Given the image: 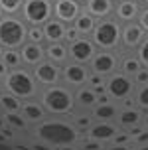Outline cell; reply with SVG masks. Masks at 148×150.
Segmentation results:
<instances>
[{"label":"cell","mask_w":148,"mask_h":150,"mask_svg":"<svg viewBox=\"0 0 148 150\" xmlns=\"http://www.w3.org/2000/svg\"><path fill=\"white\" fill-rule=\"evenodd\" d=\"M32 132L36 134L38 140H44L53 148L59 146H73L81 140V134L75 130V127L67 119H55L47 117L45 120L38 122L32 127Z\"/></svg>","instance_id":"6da1fadb"},{"label":"cell","mask_w":148,"mask_h":150,"mask_svg":"<svg viewBox=\"0 0 148 150\" xmlns=\"http://www.w3.org/2000/svg\"><path fill=\"white\" fill-rule=\"evenodd\" d=\"M38 103L44 107L47 117L55 119H67L75 112V101H73V89L65 85H53V87H42L38 93Z\"/></svg>","instance_id":"7a4b0ae2"},{"label":"cell","mask_w":148,"mask_h":150,"mask_svg":"<svg viewBox=\"0 0 148 150\" xmlns=\"http://www.w3.org/2000/svg\"><path fill=\"white\" fill-rule=\"evenodd\" d=\"M2 89L18 97L20 101H30V99H36L38 93H40V85L36 83L34 75H32V69L26 67H18V69H10L8 75L2 81Z\"/></svg>","instance_id":"3957f363"},{"label":"cell","mask_w":148,"mask_h":150,"mask_svg":"<svg viewBox=\"0 0 148 150\" xmlns=\"http://www.w3.org/2000/svg\"><path fill=\"white\" fill-rule=\"evenodd\" d=\"M120 26L115 18H105L95 24V30L91 32L89 40L101 52H118L120 50Z\"/></svg>","instance_id":"277c9868"},{"label":"cell","mask_w":148,"mask_h":150,"mask_svg":"<svg viewBox=\"0 0 148 150\" xmlns=\"http://www.w3.org/2000/svg\"><path fill=\"white\" fill-rule=\"evenodd\" d=\"M28 26L20 16H2L0 18V45L2 50H20L26 44Z\"/></svg>","instance_id":"5b68a950"},{"label":"cell","mask_w":148,"mask_h":150,"mask_svg":"<svg viewBox=\"0 0 148 150\" xmlns=\"http://www.w3.org/2000/svg\"><path fill=\"white\" fill-rule=\"evenodd\" d=\"M20 20L26 26H44L52 20V0H24Z\"/></svg>","instance_id":"8992f818"},{"label":"cell","mask_w":148,"mask_h":150,"mask_svg":"<svg viewBox=\"0 0 148 150\" xmlns=\"http://www.w3.org/2000/svg\"><path fill=\"white\" fill-rule=\"evenodd\" d=\"M136 91V85L132 83V77L120 73V71H115L113 75H109L105 79V93L111 97L113 103H123L126 99H130Z\"/></svg>","instance_id":"52a82bcc"},{"label":"cell","mask_w":148,"mask_h":150,"mask_svg":"<svg viewBox=\"0 0 148 150\" xmlns=\"http://www.w3.org/2000/svg\"><path fill=\"white\" fill-rule=\"evenodd\" d=\"M89 71L101 77H109L115 71H118V52H101L97 50L93 59L89 61Z\"/></svg>","instance_id":"ba28073f"},{"label":"cell","mask_w":148,"mask_h":150,"mask_svg":"<svg viewBox=\"0 0 148 150\" xmlns=\"http://www.w3.org/2000/svg\"><path fill=\"white\" fill-rule=\"evenodd\" d=\"M89 67L81 65V63H73L67 61L61 65V85H65L69 89H79L87 85V77H89Z\"/></svg>","instance_id":"9c48e42d"},{"label":"cell","mask_w":148,"mask_h":150,"mask_svg":"<svg viewBox=\"0 0 148 150\" xmlns=\"http://www.w3.org/2000/svg\"><path fill=\"white\" fill-rule=\"evenodd\" d=\"M97 53V47L89 38H79L71 44H67V57L73 63H81V65H89V61L93 59V55Z\"/></svg>","instance_id":"30bf717a"},{"label":"cell","mask_w":148,"mask_h":150,"mask_svg":"<svg viewBox=\"0 0 148 150\" xmlns=\"http://www.w3.org/2000/svg\"><path fill=\"white\" fill-rule=\"evenodd\" d=\"M32 75L40 87H53L61 83V67L47 59H44L40 65L32 69Z\"/></svg>","instance_id":"8fae6325"},{"label":"cell","mask_w":148,"mask_h":150,"mask_svg":"<svg viewBox=\"0 0 148 150\" xmlns=\"http://www.w3.org/2000/svg\"><path fill=\"white\" fill-rule=\"evenodd\" d=\"M83 6L75 0H53L52 2V18L59 20L61 24H73V20L79 16Z\"/></svg>","instance_id":"7c38bea8"},{"label":"cell","mask_w":148,"mask_h":150,"mask_svg":"<svg viewBox=\"0 0 148 150\" xmlns=\"http://www.w3.org/2000/svg\"><path fill=\"white\" fill-rule=\"evenodd\" d=\"M144 38H146L144 32L138 28L136 22L123 24V26H120V50H118V52H128V53L136 52V47L142 44Z\"/></svg>","instance_id":"4fadbf2b"},{"label":"cell","mask_w":148,"mask_h":150,"mask_svg":"<svg viewBox=\"0 0 148 150\" xmlns=\"http://www.w3.org/2000/svg\"><path fill=\"white\" fill-rule=\"evenodd\" d=\"M120 128L115 125V122H105V120H93V125L89 127V130L85 132L87 138L91 140H97L101 144H107V142H113V138L117 134Z\"/></svg>","instance_id":"5bb4252c"},{"label":"cell","mask_w":148,"mask_h":150,"mask_svg":"<svg viewBox=\"0 0 148 150\" xmlns=\"http://www.w3.org/2000/svg\"><path fill=\"white\" fill-rule=\"evenodd\" d=\"M18 53H20V59H22V67H26V69H34L36 65H40L45 59V52H44V45L42 44L26 42L18 50Z\"/></svg>","instance_id":"9a60e30c"},{"label":"cell","mask_w":148,"mask_h":150,"mask_svg":"<svg viewBox=\"0 0 148 150\" xmlns=\"http://www.w3.org/2000/svg\"><path fill=\"white\" fill-rule=\"evenodd\" d=\"M142 117L144 112L136 107H120L117 112V119H115V125H117L120 130H128L132 127H140L142 125Z\"/></svg>","instance_id":"2e32d148"},{"label":"cell","mask_w":148,"mask_h":150,"mask_svg":"<svg viewBox=\"0 0 148 150\" xmlns=\"http://www.w3.org/2000/svg\"><path fill=\"white\" fill-rule=\"evenodd\" d=\"M142 4L138 0H123L115 4V12H113V18L117 20L118 24H128V22H136V16L140 12Z\"/></svg>","instance_id":"e0dca14e"},{"label":"cell","mask_w":148,"mask_h":150,"mask_svg":"<svg viewBox=\"0 0 148 150\" xmlns=\"http://www.w3.org/2000/svg\"><path fill=\"white\" fill-rule=\"evenodd\" d=\"M81 6L89 16L95 18L97 22L105 20V18H111L113 12H115V4L111 0H85Z\"/></svg>","instance_id":"ac0fdd59"},{"label":"cell","mask_w":148,"mask_h":150,"mask_svg":"<svg viewBox=\"0 0 148 150\" xmlns=\"http://www.w3.org/2000/svg\"><path fill=\"white\" fill-rule=\"evenodd\" d=\"M20 115L28 120L30 125L34 127L38 122L47 119V112L44 111V107L38 103V99H30V101H22V107H20Z\"/></svg>","instance_id":"d6986e66"},{"label":"cell","mask_w":148,"mask_h":150,"mask_svg":"<svg viewBox=\"0 0 148 150\" xmlns=\"http://www.w3.org/2000/svg\"><path fill=\"white\" fill-rule=\"evenodd\" d=\"M73 101L75 111L89 112L97 105V93H93L89 87H79V89H73Z\"/></svg>","instance_id":"ffe728a7"},{"label":"cell","mask_w":148,"mask_h":150,"mask_svg":"<svg viewBox=\"0 0 148 150\" xmlns=\"http://www.w3.org/2000/svg\"><path fill=\"white\" fill-rule=\"evenodd\" d=\"M44 52H45V59L55 63V65H63L69 61L67 57V44L65 42H57V44H44Z\"/></svg>","instance_id":"44dd1931"},{"label":"cell","mask_w":148,"mask_h":150,"mask_svg":"<svg viewBox=\"0 0 148 150\" xmlns=\"http://www.w3.org/2000/svg\"><path fill=\"white\" fill-rule=\"evenodd\" d=\"M65 28H67L65 24H61L59 20H55V18H52L50 22H45L44 26H42L45 44H57V42H63Z\"/></svg>","instance_id":"7402d4cb"},{"label":"cell","mask_w":148,"mask_h":150,"mask_svg":"<svg viewBox=\"0 0 148 150\" xmlns=\"http://www.w3.org/2000/svg\"><path fill=\"white\" fill-rule=\"evenodd\" d=\"M118 103H105V105H95L89 115H91V119L93 120H105V122H115L117 119V112H118Z\"/></svg>","instance_id":"603a6c76"},{"label":"cell","mask_w":148,"mask_h":150,"mask_svg":"<svg viewBox=\"0 0 148 150\" xmlns=\"http://www.w3.org/2000/svg\"><path fill=\"white\" fill-rule=\"evenodd\" d=\"M140 61H138V57L132 53H128V52H118V71L120 73H125L128 75V77H132L138 69H140Z\"/></svg>","instance_id":"cb8c5ba5"},{"label":"cell","mask_w":148,"mask_h":150,"mask_svg":"<svg viewBox=\"0 0 148 150\" xmlns=\"http://www.w3.org/2000/svg\"><path fill=\"white\" fill-rule=\"evenodd\" d=\"M95 24H97L95 18H93V16H89L85 10H81V12H79V16L73 20V24H71V26L79 32V36H81V38H89V36H91V32L95 30Z\"/></svg>","instance_id":"d4e9b609"},{"label":"cell","mask_w":148,"mask_h":150,"mask_svg":"<svg viewBox=\"0 0 148 150\" xmlns=\"http://www.w3.org/2000/svg\"><path fill=\"white\" fill-rule=\"evenodd\" d=\"M2 117H4V125H6V127H10L14 132H16V130H22V132L32 130V125L24 119L20 112H4Z\"/></svg>","instance_id":"484cf974"},{"label":"cell","mask_w":148,"mask_h":150,"mask_svg":"<svg viewBox=\"0 0 148 150\" xmlns=\"http://www.w3.org/2000/svg\"><path fill=\"white\" fill-rule=\"evenodd\" d=\"M20 107H22V101L14 95H10L2 89L0 91V112H20Z\"/></svg>","instance_id":"4316f807"},{"label":"cell","mask_w":148,"mask_h":150,"mask_svg":"<svg viewBox=\"0 0 148 150\" xmlns=\"http://www.w3.org/2000/svg\"><path fill=\"white\" fill-rule=\"evenodd\" d=\"M69 122L75 127V130L79 132V134H85L89 130V127L93 125V119H91V115L89 112H81V111H75L71 117H69Z\"/></svg>","instance_id":"83f0119b"},{"label":"cell","mask_w":148,"mask_h":150,"mask_svg":"<svg viewBox=\"0 0 148 150\" xmlns=\"http://www.w3.org/2000/svg\"><path fill=\"white\" fill-rule=\"evenodd\" d=\"M132 101H134V107L140 109L142 112L148 111V83L136 87V91H134V95H132Z\"/></svg>","instance_id":"f1b7e54d"},{"label":"cell","mask_w":148,"mask_h":150,"mask_svg":"<svg viewBox=\"0 0 148 150\" xmlns=\"http://www.w3.org/2000/svg\"><path fill=\"white\" fill-rule=\"evenodd\" d=\"M0 59L4 61V65H6L8 69H18V67H22V59H20V53H18V50H4Z\"/></svg>","instance_id":"f546056e"},{"label":"cell","mask_w":148,"mask_h":150,"mask_svg":"<svg viewBox=\"0 0 148 150\" xmlns=\"http://www.w3.org/2000/svg\"><path fill=\"white\" fill-rule=\"evenodd\" d=\"M24 0H0V10L4 16H20Z\"/></svg>","instance_id":"4dcf8cb0"},{"label":"cell","mask_w":148,"mask_h":150,"mask_svg":"<svg viewBox=\"0 0 148 150\" xmlns=\"http://www.w3.org/2000/svg\"><path fill=\"white\" fill-rule=\"evenodd\" d=\"M105 79H107V77H101V75H97V73H89L87 85H85V87H89V89L93 91V93H97V95H101V93H105Z\"/></svg>","instance_id":"1f68e13d"},{"label":"cell","mask_w":148,"mask_h":150,"mask_svg":"<svg viewBox=\"0 0 148 150\" xmlns=\"http://www.w3.org/2000/svg\"><path fill=\"white\" fill-rule=\"evenodd\" d=\"M26 42L44 45L45 40H44V30H42V26H28V30H26Z\"/></svg>","instance_id":"d6a6232c"},{"label":"cell","mask_w":148,"mask_h":150,"mask_svg":"<svg viewBox=\"0 0 148 150\" xmlns=\"http://www.w3.org/2000/svg\"><path fill=\"white\" fill-rule=\"evenodd\" d=\"M134 55L138 57V61H140L142 67L148 69V36L142 40V44L136 47V52H134Z\"/></svg>","instance_id":"836d02e7"},{"label":"cell","mask_w":148,"mask_h":150,"mask_svg":"<svg viewBox=\"0 0 148 150\" xmlns=\"http://www.w3.org/2000/svg\"><path fill=\"white\" fill-rule=\"evenodd\" d=\"M136 24L138 28L144 32V36H148V6H142L138 16H136Z\"/></svg>","instance_id":"e575fe53"},{"label":"cell","mask_w":148,"mask_h":150,"mask_svg":"<svg viewBox=\"0 0 148 150\" xmlns=\"http://www.w3.org/2000/svg\"><path fill=\"white\" fill-rule=\"evenodd\" d=\"M132 83L136 87H140V85H146L148 83V69L146 67H140L136 73L132 75Z\"/></svg>","instance_id":"d590c367"},{"label":"cell","mask_w":148,"mask_h":150,"mask_svg":"<svg viewBox=\"0 0 148 150\" xmlns=\"http://www.w3.org/2000/svg\"><path fill=\"white\" fill-rule=\"evenodd\" d=\"M130 144L134 146H142V144H148V128H142L140 134H136L130 138Z\"/></svg>","instance_id":"8d00e7d4"},{"label":"cell","mask_w":148,"mask_h":150,"mask_svg":"<svg viewBox=\"0 0 148 150\" xmlns=\"http://www.w3.org/2000/svg\"><path fill=\"white\" fill-rule=\"evenodd\" d=\"M79 38H81V36H79V32H77L73 26L69 24V26L65 28V36H63V42H65V44H71V42L79 40Z\"/></svg>","instance_id":"74e56055"},{"label":"cell","mask_w":148,"mask_h":150,"mask_svg":"<svg viewBox=\"0 0 148 150\" xmlns=\"http://www.w3.org/2000/svg\"><path fill=\"white\" fill-rule=\"evenodd\" d=\"M111 144H128V146H130V134H128L126 130H118Z\"/></svg>","instance_id":"f35d334b"},{"label":"cell","mask_w":148,"mask_h":150,"mask_svg":"<svg viewBox=\"0 0 148 150\" xmlns=\"http://www.w3.org/2000/svg\"><path fill=\"white\" fill-rule=\"evenodd\" d=\"M81 146H83V150H103V144L97 142V140H91V138L81 140Z\"/></svg>","instance_id":"ab89813d"},{"label":"cell","mask_w":148,"mask_h":150,"mask_svg":"<svg viewBox=\"0 0 148 150\" xmlns=\"http://www.w3.org/2000/svg\"><path fill=\"white\" fill-rule=\"evenodd\" d=\"M30 148H32V150H55L53 146H50V144L44 142V140H36V142H32Z\"/></svg>","instance_id":"60d3db41"},{"label":"cell","mask_w":148,"mask_h":150,"mask_svg":"<svg viewBox=\"0 0 148 150\" xmlns=\"http://www.w3.org/2000/svg\"><path fill=\"white\" fill-rule=\"evenodd\" d=\"M105 103H111V97H109L107 93H101V95H97V105H105Z\"/></svg>","instance_id":"b9f144b4"},{"label":"cell","mask_w":148,"mask_h":150,"mask_svg":"<svg viewBox=\"0 0 148 150\" xmlns=\"http://www.w3.org/2000/svg\"><path fill=\"white\" fill-rule=\"evenodd\" d=\"M103 150H132L128 144H111L109 148H103Z\"/></svg>","instance_id":"7bdbcfd3"},{"label":"cell","mask_w":148,"mask_h":150,"mask_svg":"<svg viewBox=\"0 0 148 150\" xmlns=\"http://www.w3.org/2000/svg\"><path fill=\"white\" fill-rule=\"evenodd\" d=\"M8 71H10V69H8L6 65H4V61L0 59V81H4V77L8 75Z\"/></svg>","instance_id":"ee69618b"},{"label":"cell","mask_w":148,"mask_h":150,"mask_svg":"<svg viewBox=\"0 0 148 150\" xmlns=\"http://www.w3.org/2000/svg\"><path fill=\"white\" fill-rule=\"evenodd\" d=\"M142 127H144V128H148V111L144 112V117H142Z\"/></svg>","instance_id":"f6af8a7d"},{"label":"cell","mask_w":148,"mask_h":150,"mask_svg":"<svg viewBox=\"0 0 148 150\" xmlns=\"http://www.w3.org/2000/svg\"><path fill=\"white\" fill-rule=\"evenodd\" d=\"M4 127H6V125H4V117H2V112H0V130H2Z\"/></svg>","instance_id":"bcb514c9"},{"label":"cell","mask_w":148,"mask_h":150,"mask_svg":"<svg viewBox=\"0 0 148 150\" xmlns=\"http://www.w3.org/2000/svg\"><path fill=\"white\" fill-rule=\"evenodd\" d=\"M134 150H148V144H142V146H136Z\"/></svg>","instance_id":"7dc6e473"},{"label":"cell","mask_w":148,"mask_h":150,"mask_svg":"<svg viewBox=\"0 0 148 150\" xmlns=\"http://www.w3.org/2000/svg\"><path fill=\"white\" fill-rule=\"evenodd\" d=\"M138 2H140L142 6H148V0H138Z\"/></svg>","instance_id":"c3c4849f"},{"label":"cell","mask_w":148,"mask_h":150,"mask_svg":"<svg viewBox=\"0 0 148 150\" xmlns=\"http://www.w3.org/2000/svg\"><path fill=\"white\" fill-rule=\"evenodd\" d=\"M113 4H118V2H123V0H111Z\"/></svg>","instance_id":"681fc988"},{"label":"cell","mask_w":148,"mask_h":150,"mask_svg":"<svg viewBox=\"0 0 148 150\" xmlns=\"http://www.w3.org/2000/svg\"><path fill=\"white\" fill-rule=\"evenodd\" d=\"M2 52H4V50H2V45H0V57H2Z\"/></svg>","instance_id":"f907efd6"},{"label":"cell","mask_w":148,"mask_h":150,"mask_svg":"<svg viewBox=\"0 0 148 150\" xmlns=\"http://www.w3.org/2000/svg\"><path fill=\"white\" fill-rule=\"evenodd\" d=\"M75 2H79V4H83V2H85V0H75Z\"/></svg>","instance_id":"816d5d0a"},{"label":"cell","mask_w":148,"mask_h":150,"mask_svg":"<svg viewBox=\"0 0 148 150\" xmlns=\"http://www.w3.org/2000/svg\"><path fill=\"white\" fill-rule=\"evenodd\" d=\"M2 16H4V14H2V10H0V18H2Z\"/></svg>","instance_id":"f5cc1de1"},{"label":"cell","mask_w":148,"mask_h":150,"mask_svg":"<svg viewBox=\"0 0 148 150\" xmlns=\"http://www.w3.org/2000/svg\"><path fill=\"white\" fill-rule=\"evenodd\" d=\"M0 91H2V81H0Z\"/></svg>","instance_id":"db71d44e"},{"label":"cell","mask_w":148,"mask_h":150,"mask_svg":"<svg viewBox=\"0 0 148 150\" xmlns=\"http://www.w3.org/2000/svg\"><path fill=\"white\" fill-rule=\"evenodd\" d=\"M52 2H53V0H52Z\"/></svg>","instance_id":"11a10c76"}]
</instances>
